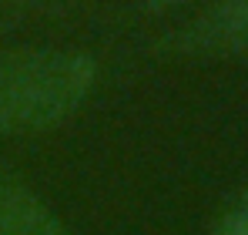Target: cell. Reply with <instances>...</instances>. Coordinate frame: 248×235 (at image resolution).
I'll return each instance as SVG.
<instances>
[{
    "mask_svg": "<svg viewBox=\"0 0 248 235\" xmlns=\"http://www.w3.org/2000/svg\"><path fill=\"white\" fill-rule=\"evenodd\" d=\"M0 235H71L64 222L10 175H0Z\"/></svg>",
    "mask_w": 248,
    "mask_h": 235,
    "instance_id": "obj_3",
    "label": "cell"
},
{
    "mask_svg": "<svg viewBox=\"0 0 248 235\" xmlns=\"http://www.w3.org/2000/svg\"><path fill=\"white\" fill-rule=\"evenodd\" d=\"M151 50L178 61H248V0H211Z\"/></svg>",
    "mask_w": 248,
    "mask_h": 235,
    "instance_id": "obj_2",
    "label": "cell"
},
{
    "mask_svg": "<svg viewBox=\"0 0 248 235\" xmlns=\"http://www.w3.org/2000/svg\"><path fill=\"white\" fill-rule=\"evenodd\" d=\"M211 235H248V188L232 198V205L218 215Z\"/></svg>",
    "mask_w": 248,
    "mask_h": 235,
    "instance_id": "obj_4",
    "label": "cell"
},
{
    "mask_svg": "<svg viewBox=\"0 0 248 235\" xmlns=\"http://www.w3.org/2000/svg\"><path fill=\"white\" fill-rule=\"evenodd\" d=\"M188 3H211V0H144V10H148V14H161V10L188 7Z\"/></svg>",
    "mask_w": 248,
    "mask_h": 235,
    "instance_id": "obj_5",
    "label": "cell"
},
{
    "mask_svg": "<svg viewBox=\"0 0 248 235\" xmlns=\"http://www.w3.org/2000/svg\"><path fill=\"white\" fill-rule=\"evenodd\" d=\"M97 61L67 47L0 50V134H44L78 115Z\"/></svg>",
    "mask_w": 248,
    "mask_h": 235,
    "instance_id": "obj_1",
    "label": "cell"
},
{
    "mask_svg": "<svg viewBox=\"0 0 248 235\" xmlns=\"http://www.w3.org/2000/svg\"><path fill=\"white\" fill-rule=\"evenodd\" d=\"M17 3H24V0H0V10H10V7H17Z\"/></svg>",
    "mask_w": 248,
    "mask_h": 235,
    "instance_id": "obj_6",
    "label": "cell"
}]
</instances>
